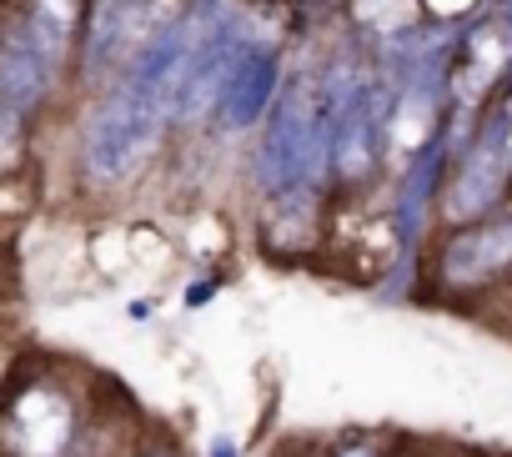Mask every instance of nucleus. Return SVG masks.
<instances>
[{"label":"nucleus","mask_w":512,"mask_h":457,"mask_svg":"<svg viewBox=\"0 0 512 457\" xmlns=\"http://www.w3.org/2000/svg\"><path fill=\"white\" fill-rule=\"evenodd\" d=\"M272 81H277V61L267 51H241L226 91H221V116L226 126H251L262 116V106L272 101Z\"/></svg>","instance_id":"nucleus-4"},{"label":"nucleus","mask_w":512,"mask_h":457,"mask_svg":"<svg viewBox=\"0 0 512 457\" xmlns=\"http://www.w3.org/2000/svg\"><path fill=\"white\" fill-rule=\"evenodd\" d=\"M432 6H437V11H462L467 0H432Z\"/></svg>","instance_id":"nucleus-11"},{"label":"nucleus","mask_w":512,"mask_h":457,"mask_svg":"<svg viewBox=\"0 0 512 457\" xmlns=\"http://www.w3.org/2000/svg\"><path fill=\"white\" fill-rule=\"evenodd\" d=\"M76 16H81V0H36V11H31V41L41 46V56L51 66H61V56L71 51Z\"/></svg>","instance_id":"nucleus-8"},{"label":"nucleus","mask_w":512,"mask_h":457,"mask_svg":"<svg viewBox=\"0 0 512 457\" xmlns=\"http://www.w3.org/2000/svg\"><path fill=\"white\" fill-rule=\"evenodd\" d=\"M66 432H71V412H66L61 397H51V392H31V397L21 402V412H16V437L26 442V452L51 457V452H61Z\"/></svg>","instance_id":"nucleus-6"},{"label":"nucleus","mask_w":512,"mask_h":457,"mask_svg":"<svg viewBox=\"0 0 512 457\" xmlns=\"http://www.w3.org/2000/svg\"><path fill=\"white\" fill-rule=\"evenodd\" d=\"M51 81V61L41 56V46L31 36H11V46L0 51V96H6V106H31L41 101Z\"/></svg>","instance_id":"nucleus-5"},{"label":"nucleus","mask_w":512,"mask_h":457,"mask_svg":"<svg viewBox=\"0 0 512 457\" xmlns=\"http://www.w3.org/2000/svg\"><path fill=\"white\" fill-rule=\"evenodd\" d=\"M502 156L497 151H477L467 166H462V176H457V186H452V196H447V211L452 216H477V211H487L492 201H497V191H502Z\"/></svg>","instance_id":"nucleus-7"},{"label":"nucleus","mask_w":512,"mask_h":457,"mask_svg":"<svg viewBox=\"0 0 512 457\" xmlns=\"http://www.w3.org/2000/svg\"><path fill=\"white\" fill-rule=\"evenodd\" d=\"M21 156V126H16V106L0 111V166H11Z\"/></svg>","instance_id":"nucleus-10"},{"label":"nucleus","mask_w":512,"mask_h":457,"mask_svg":"<svg viewBox=\"0 0 512 457\" xmlns=\"http://www.w3.org/2000/svg\"><path fill=\"white\" fill-rule=\"evenodd\" d=\"M507 262H512V226H477V232H462L447 247L442 272H447L452 287H472V282L492 277Z\"/></svg>","instance_id":"nucleus-3"},{"label":"nucleus","mask_w":512,"mask_h":457,"mask_svg":"<svg viewBox=\"0 0 512 457\" xmlns=\"http://www.w3.org/2000/svg\"><path fill=\"white\" fill-rule=\"evenodd\" d=\"M161 126H166V106L151 101L136 81H121L91 116L86 126V171L96 181H126L136 176L156 141H161Z\"/></svg>","instance_id":"nucleus-1"},{"label":"nucleus","mask_w":512,"mask_h":457,"mask_svg":"<svg viewBox=\"0 0 512 457\" xmlns=\"http://www.w3.org/2000/svg\"><path fill=\"white\" fill-rule=\"evenodd\" d=\"M322 126H327V111H322V96L312 81H297L277 116H272V131L262 141V181L272 191H292L302 176L322 171Z\"/></svg>","instance_id":"nucleus-2"},{"label":"nucleus","mask_w":512,"mask_h":457,"mask_svg":"<svg viewBox=\"0 0 512 457\" xmlns=\"http://www.w3.org/2000/svg\"><path fill=\"white\" fill-rule=\"evenodd\" d=\"M277 206H282V216H287V226H277L282 247H302L307 232H312V201H307V191H297V196H287V201H277Z\"/></svg>","instance_id":"nucleus-9"}]
</instances>
